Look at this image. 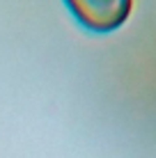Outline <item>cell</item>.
Listing matches in <instances>:
<instances>
[{
    "label": "cell",
    "instance_id": "obj_1",
    "mask_svg": "<svg viewBox=\"0 0 156 158\" xmlns=\"http://www.w3.org/2000/svg\"><path fill=\"white\" fill-rule=\"evenodd\" d=\"M69 14L90 32H115L131 16L133 0H64Z\"/></svg>",
    "mask_w": 156,
    "mask_h": 158
}]
</instances>
